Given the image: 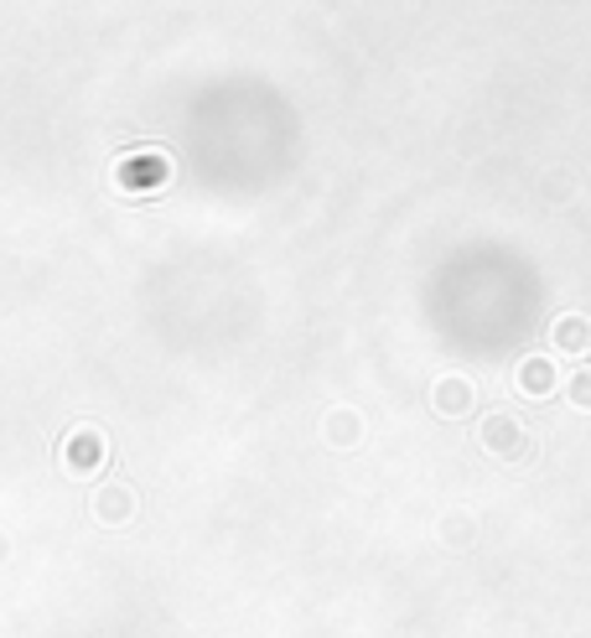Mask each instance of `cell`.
I'll use <instances>...</instances> for the list:
<instances>
[{"label": "cell", "instance_id": "obj_3", "mask_svg": "<svg viewBox=\"0 0 591 638\" xmlns=\"http://www.w3.org/2000/svg\"><path fill=\"white\" fill-rule=\"evenodd\" d=\"M161 177H167V161H161V156H136V161H120V187L146 193V187H156Z\"/></svg>", "mask_w": 591, "mask_h": 638}, {"label": "cell", "instance_id": "obj_7", "mask_svg": "<svg viewBox=\"0 0 591 638\" xmlns=\"http://www.w3.org/2000/svg\"><path fill=\"white\" fill-rule=\"evenodd\" d=\"M587 343H591V322L587 317H561V322H555V349L581 353Z\"/></svg>", "mask_w": 591, "mask_h": 638}, {"label": "cell", "instance_id": "obj_5", "mask_svg": "<svg viewBox=\"0 0 591 638\" xmlns=\"http://www.w3.org/2000/svg\"><path fill=\"white\" fill-rule=\"evenodd\" d=\"M519 390L524 395H550L555 390V364L550 359H524L519 364Z\"/></svg>", "mask_w": 591, "mask_h": 638}, {"label": "cell", "instance_id": "obj_2", "mask_svg": "<svg viewBox=\"0 0 591 638\" xmlns=\"http://www.w3.org/2000/svg\"><path fill=\"white\" fill-rule=\"evenodd\" d=\"M483 446L493 457H524L530 452V441H524V431H519L514 415H487L483 421Z\"/></svg>", "mask_w": 591, "mask_h": 638}, {"label": "cell", "instance_id": "obj_6", "mask_svg": "<svg viewBox=\"0 0 591 638\" xmlns=\"http://www.w3.org/2000/svg\"><path fill=\"white\" fill-rule=\"evenodd\" d=\"M436 411L441 415H462V411H472V384L467 380H441L436 384Z\"/></svg>", "mask_w": 591, "mask_h": 638}, {"label": "cell", "instance_id": "obj_9", "mask_svg": "<svg viewBox=\"0 0 591 638\" xmlns=\"http://www.w3.org/2000/svg\"><path fill=\"white\" fill-rule=\"evenodd\" d=\"M327 436H333V441H353V415H333V421H327Z\"/></svg>", "mask_w": 591, "mask_h": 638}, {"label": "cell", "instance_id": "obj_8", "mask_svg": "<svg viewBox=\"0 0 591 638\" xmlns=\"http://www.w3.org/2000/svg\"><path fill=\"white\" fill-rule=\"evenodd\" d=\"M571 405H581V411H591V369H581L577 380H571Z\"/></svg>", "mask_w": 591, "mask_h": 638}, {"label": "cell", "instance_id": "obj_1", "mask_svg": "<svg viewBox=\"0 0 591 638\" xmlns=\"http://www.w3.org/2000/svg\"><path fill=\"white\" fill-rule=\"evenodd\" d=\"M109 462V441L99 425H73L68 431V441H62V468L73 472V478H89V472H99Z\"/></svg>", "mask_w": 591, "mask_h": 638}, {"label": "cell", "instance_id": "obj_4", "mask_svg": "<svg viewBox=\"0 0 591 638\" xmlns=\"http://www.w3.org/2000/svg\"><path fill=\"white\" fill-rule=\"evenodd\" d=\"M93 514L105 519V524H125V519L136 514V493H130V488H105V493L93 499Z\"/></svg>", "mask_w": 591, "mask_h": 638}]
</instances>
